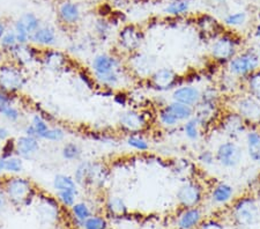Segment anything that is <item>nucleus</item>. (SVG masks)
Instances as JSON below:
<instances>
[{
	"mask_svg": "<svg viewBox=\"0 0 260 229\" xmlns=\"http://www.w3.org/2000/svg\"><path fill=\"white\" fill-rule=\"evenodd\" d=\"M0 185L5 191L10 205L14 207H27L36 198V186L29 178L11 175L0 182Z\"/></svg>",
	"mask_w": 260,
	"mask_h": 229,
	"instance_id": "1",
	"label": "nucleus"
},
{
	"mask_svg": "<svg viewBox=\"0 0 260 229\" xmlns=\"http://www.w3.org/2000/svg\"><path fill=\"white\" fill-rule=\"evenodd\" d=\"M224 66L225 72L230 76L244 81L251 74L260 70V53L255 48L242 49Z\"/></svg>",
	"mask_w": 260,
	"mask_h": 229,
	"instance_id": "2",
	"label": "nucleus"
},
{
	"mask_svg": "<svg viewBox=\"0 0 260 229\" xmlns=\"http://www.w3.org/2000/svg\"><path fill=\"white\" fill-rule=\"evenodd\" d=\"M260 216L259 205L255 198L246 194L237 198L230 207V218L235 226L247 228L258 222Z\"/></svg>",
	"mask_w": 260,
	"mask_h": 229,
	"instance_id": "3",
	"label": "nucleus"
},
{
	"mask_svg": "<svg viewBox=\"0 0 260 229\" xmlns=\"http://www.w3.org/2000/svg\"><path fill=\"white\" fill-rule=\"evenodd\" d=\"M229 106L228 109L240 115L250 127H260V100L243 91L230 96Z\"/></svg>",
	"mask_w": 260,
	"mask_h": 229,
	"instance_id": "4",
	"label": "nucleus"
},
{
	"mask_svg": "<svg viewBox=\"0 0 260 229\" xmlns=\"http://www.w3.org/2000/svg\"><path fill=\"white\" fill-rule=\"evenodd\" d=\"M108 168L102 162L82 161L75 169L73 178L78 186L101 187L108 178Z\"/></svg>",
	"mask_w": 260,
	"mask_h": 229,
	"instance_id": "5",
	"label": "nucleus"
},
{
	"mask_svg": "<svg viewBox=\"0 0 260 229\" xmlns=\"http://www.w3.org/2000/svg\"><path fill=\"white\" fill-rule=\"evenodd\" d=\"M27 83L26 69L8 61L0 64V89L10 95L18 94Z\"/></svg>",
	"mask_w": 260,
	"mask_h": 229,
	"instance_id": "6",
	"label": "nucleus"
},
{
	"mask_svg": "<svg viewBox=\"0 0 260 229\" xmlns=\"http://www.w3.org/2000/svg\"><path fill=\"white\" fill-rule=\"evenodd\" d=\"M240 40L232 34H224L215 37L209 47V55L212 59L219 64L225 65L241 51Z\"/></svg>",
	"mask_w": 260,
	"mask_h": 229,
	"instance_id": "7",
	"label": "nucleus"
},
{
	"mask_svg": "<svg viewBox=\"0 0 260 229\" xmlns=\"http://www.w3.org/2000/svg\"><path fill=\"white\" fill-rule=\"evenodd\" d=\"M205 189L199 181L188 180L178 187L176 199L180 208L201 206L205 199Z\"/></svg>",
	"mask_w": 260,
	"mask_h": 229,
	"instance_id": "8",
	"label": "nucleus"
},
{
	"mask_svg": "<svg viewBox=\"0 0 260 229\" xmlns=\"http://www.w3.org/2000/svg\"><path fill=\"white\" fill-rule=\"evenodd\" d=\"M142 43H144V32L134 24H127L119 30L117 44L123 55L128 57L133 53L139 52Z\"/></svg>",
	"mask_w": 260,
	"mask_h": 229,
	"instance_id": "9",
	"label": "nucleus"
},
{
	"mask_svg": "<svg viewBox=\"0 0 260 229\" xmlns=\"http://www.w3.org/2000/svg\"><path fill=\"white\" fill-rule=\"evenodd\" d=\"M243 149L236 141L229 139L221 143L215 149V160L222 168L233 169L241 163Z\"/></svg>",
	"mask_w": 260,
	"mask_h": 229,
	"instance_id": "10",
	"label": "nucleus"
},
{
	"mask_svg": "<svg viewBox=\"0 0 260 229\" xmlns=\"http://www.w3.org/2000/svg\"><path fill=\"white\" fill-rule=\"evenodd\" d=\"M217 125H219L221 132L233 140L241 137L250 127L240 115L229 109L222 112L217 120Z\"/></svg>",
	"mask_w": 260,
	"mask_h": 229,
	"instance_id": "11",
	"label": "nucleus"
},
{
	"mask_svg": "<svg viewBox=\"0 0 260 229\" xmlns=\"http://www.w3.org/2000/svg\"><path fill=\"white\" fill-rule=\"evenodd\" d=\"M126 68L133 77L148 79L156 70V59L153 56L139 51L127 57Z\"/></svg>",
	"mask_w": 260,
	"mask_h": 229,
	"instance_id": "12",
	"label": "nucleus"
},
{
	"mask_svg": "<svg viewBox=\"0 0 260 229\" xmlns=\"http://www.w3.org/2000/svg\"><path fill=\"white\" fill-rule=\"evenodd\" d=\"M126 64H124L123 59L119 55L108 52H101L95 55L90 62V71L93 74V78H98L104 74H108L118 69L124 68Z\"/></svg>",
	"mask_w": 260,
	"mask_h": 229,
	"instance_id": "13",
	"label": "nucleus"
},
{
	"mask_svg": "<svg viewBox=\"0 0 260 229\" xmlns=\"http://www.w3.org/2000/svg\"><path fill=\"white\" fill-rule=\"evenodd\" d=\"M148 85L156 91H168L176 88L178 74L170 68L156 69L148 79Z\"/></svg>",
	"mask_w": 260,
	"mask_h": 229,
	"instance_id": "14",
	"label": "nucleus"
},
{
	"mask_svg": "<svg viewBox=\"0 0 260 229\" xmlns=\"http://www.w3.org/2000/svg\"><path fill=\"white\" fill-rule=\"evenodd\" d=\"M118 124L124 132H126L127 135H133V133L144 132L148 126V120L141 111L131 109L120 114Z\"/></svg>",
	"mask_w": 260,
	"mask_h": 229,
	"instance_id": "15",
	"label": "nucleus"
},
{
	"mask_svg": "<svg viewBox=\"0 0 260 229\" xmlns=\"http://www.w3.org/2000/svg\"><path fill=\"white\" fill-rule=\"evenodd\" d=\"M41 49L34 47L32 44H18L15 48L7 53L8 59L15 62L21 68L27 69L29 65L40 59Z\"/></svg>",
	"mask_w": 260,
	"mask_h": 229,
	"instance_id": "16",
	"label": "nucleus"
},
{
	"mask_svg": "<svg viewBox=\"0 0 260 229\" xmlns=\"http://www.w3.org/2000/svg\"><path fill=\"white\" fill-rule=\"evenodd\" d=\"M205 218L206 216L201 206L180 208L175 219V229H197Z\"/></svg>",
	"mask_w": 260,
	"mask_h": 229,
	"instance_id": "17",
	"label": "nucleus"
},
{
	"mask_svg": "<svg viewBox=\"0 0 260 229\" xmlns=\"http://www.w3.org/2000/svg\"><path fill=\"white\" fill-rule=\"evenodd\" d=\"M221 114V106H214V104L201 102L198 107L194 108L193 118L199 123L200 127L204 131L207 130L213 124H217Z\"/></svg>",
	"mask_w": 260,
	"mask_h": 229,
	"instance_id": "18",
	"label": "nucleus"
},
{
	"mask_svg": "<svg viewBox=\"0 0 260 229\" xmlns=\"http://www.w3.org/2000/svg\"><path fill=\"white\" fill-rule=\"evenodd\" d=\"M171 101L179 102L185 106L197 108L201 102V89L193 85L176 87L171 94Z\"/></svg>",
	"mask_w": 260,
	"mask_h": 229,
	"instance_id": "19",
	"label": "nucleus"
},
{
	"mask_svg": "<svg viewBox=\"0 0 260 229\" xmlns=\"http://www.w3.org/2000/svg\"><path fill=\"white\" fill-rule=\"evenodd\" d=\"M40 59L45 68L53 72H59L64 71L67 68L69 58L64 52L58 51L52 48L50 49H41Z\"/></svg>",
	"mask_w": 260,
	"mask_h": 229,
	"instance_id": "20",
	"label": "nucleus"
},
{
	"mask_svg": "<svg viewBox=\"0 0 260 229\" xmlns=\"http://www.w3.org/2000/svg\"><path fill=\"white\" fill-rule=\"evenodd\" d=\"M41 149V140L29 136H21L15 139L16 155L23 160H31L39 154Z\"/></svg>",
	"mask_w": 260,
	"mask_h": 229,
	"instance_id": "21",
	"label": "nucleus"
},
{
	"mask_svg": "<svg viewBox=\"0 0 260 229\" xmlns=\"http://www.w3.org/2000/svg\"><path fill=\"white\" fill-rule=\"evenodd\" d=\"M235 197V189L233 185L228 184L225 182L215 183L209 190L208 198L213 205L223 206L232 203Z\"/></svg>",
	"mask_w": 260,
	"mask_h": 229,
	"instance_id": "22",
	"label": "nucleus"
},
{
	"mask_svg": "<svg viewBox=\"0 0 260 229\" xmlns=\"http://www.w3.org/2000/svg\"><path fill=\"white\" fill-rule=\"evenodd\" d=\"M57 43L56 30L50 26H41L30 36V44L39 49H50Z\"/></svg>",
	"mask_w": 260,
	"mask_h": 229,
	"instance_id": "23",
	"label": "nucleus"
},
{
	"mask_svg": "<svg viewBox=\"0 0 260 229\" xmlns=\"http://www.w3.org/2000/svg\"><path fill=\"white\" fill-rule=\"evenodd\" d=\"M59 206L60 204L57 199L52 197H43L40 199V205L37 208V212L42 219H44L47 222L57 221L59 216Z\"/></svg>",
	"mask_w": 260,
	"mask_h": 229,
	"instance_id": "24",
	"label": "nucleus"
},
{
	"mask_svg": "<svg viewBox=\"0 0 260 229\" xmlns=\"http://www.w3.org/2000/svg\"><path fill=\"white\" fill-rule=\"evenodd\" d=\"M58 15H59L60 21L66 26H75L81 18L80 8L77 4L73 2L61 3L59 8H58Z\"/></svg>",
	"mask_w": 260,
	"mask_h": 229,
	"instance_id": "25",
	"label": "nucleus"
},
{
	"mask_svg": "<svg viewBox=\"0 0 260 229\" xmlns=\"http://www.w3.org/2000/svg\"><path fill=\"white\" fill-rule=\"evenodd\" d=\"M106 211L107 214L111 216V218H123V216L127 214V206L123 198L114 195V197L107 199Z\"/></svg>",
	"mask_w": 260,
	"mask_h": 229,
	"instance_id": "26",
	"label": "nucleus"
},
{
	"mask_svg": "<svg viewBox=\"0 0 260 229\" xmlns=\"http://www.w3.org/2000/svg\"><path fill=\"white\" fill-rule=\"evenodd\" d=\"M165 107L168 110L176 116L178 118L180 123H185L186 120L191 119L194 115V108L185 106V104L179 103V102H175V101H170L169 103L165 104Z\"/></svg>",
	"mask_w": 260,
	"mask_h": 229,
	"instance_id": "27",
	"label": "nucleus"
},
{
	"mask_svg": "<svg viewBox=\"0 0 260 229\" xmlns=\"http://www.w3.org/2000/svg\"><path fill=\"white\" fill-rule=\"evenodd\" d=\"M70 212L71 216H72V219L74 220V223L79 227H81L82 223L85 222L89 216L94 214L90 206L85 202H77L70 208Z\"/></svg>",
	"mask_w": 260,
	"mask_h": 229,
	"instance_id": "28",
	"label": "nucleus"
},
{
	"mask_svg": "<svg viewBox=\"0 0 260 229\" xmlns=\"http://www.w3.org/2000/svg\"><path fill=\"white\" fill-rule=\"evenodd\" d=\"M199 26L201 28V31L205 32V35H207L209 39L214 40L215 37L221 35L222 27L219 24V22L215 19L211 18L208 15H204L203 18L199 20Z\"/></svg>",
	"mask_w": 260,
	"mask_h": 229,
	"instance_id": "29",
	"label": "nucleus"
},
{
	"mask_svg": "<svg viewBox=\"0 0 260 229\" xmlns=\"http://www.w3.org/2000/svg\"><path fill=\"white\" fill-rule=\"evenodd\" d=\"M53 189L56 191H75L79 192V186L74 178L70 175L58 174L53 178Z\"/></svg>",
	"mask_w": 260,
	"mask_h": 229,
	"instance_id": "30",
	"label": "nucleus"
},
{
	"mask_svg": "<svg viewBox=\"0 0 260 229\" xmlns=\"http://www.w3.org/2000/svg\"><path fill=\"white\" fill-rule=\"evenodd\" d=\"M126 145L133 151L145 153L148 152L150 148V143L142 133H133V135H127L126 137Z\"/></svg>",
	"mask_w": 260,
	"mask_h": 229,
	"instance_id": "31",
	"label": "nucleus"
},
{
	"mask_svg": "<svg viewBox=\"0 0 260 229\" xmlns=\"http://www.w3.org/2000/svg\"><path fill=\"white\" fill-rule=\"evenodd\" d=\"M156 118H157L158 124H160L162 127L167 128V130L175 128L182 124L178 120V118L173 114V112H170L169 110H168L165 106L161 107L160 109H158Z\"/></svg>",
	"mask_w": 260,
	"mask_h": 229,
	"instance_id": "32",
	"label": "nucleus"
},
{
	"mask_svg": "<svg viewBox=\"0 0 260 229\" xmlns=\"http://www.w3.org/2000/svg\"><path fill=\"white\" fill-rule=\"evenodd\" d=\"M201 102L214 104V106H221L222 102H223V94L217 87L208 86L201 90Z\"/></svg>",
	"mask_w": 260,
	"mask_h": 229,
	"instance_id": "33",
	"label": "nucleus"
},
{
	"mask_svg": "<svg viewBox=\"0 0 260 229\" xmlns=\"http://www.w3.org/2000/svg\"><path fill=\"white\" fill-rule=\"evenodd\" d=\"M243 87H244V91H246L247 94L260 100V70L251 74L249 78H246L243 81Z\"/></svg>",
	"mask_w": 260,
	"mask_h": 229,
	"instance_id": "34",
	"label": "nucleus"
},
{
	"mask_svg": "<svg viewBox=\"0 0 260 229\" xmlns=\"http://www.w3.org/2000/svg\"><path fill=\"white\" fill-rule=\"evenodd\" d=\"M61 156L62 159L70 162L79 161L82 156V149L77 143H66L61 148Z\"/></svg>",
	"mask_w": 260,
	"mask_h": 229,
	"instance_id": "35",
	"label": "nucleus"
},
{
	"mask_svg": "<svg viewBox=\"0 0 260 229\" xmlns=\"http://www.w3.org/2000/svg\"><path fill=\"white\" fill-rule=\"evenodd\" d=\"M201 132H203V128L200 127L199 123L193 117L183 123V133L190 141L199 140Z\"/></svg>",
	"mask_w": 260,
	"mask_h": 229,
	"instance_id": "36",
	"label": "nucleus"
},
{
	"mask_svg": "<svg viewBox=\"0 0 260 229\" xmlns=\"http://www.w3.org/2000/svg\"><path fill=\"white\" fill-rule=\"evenodd\" d=\"M82 229H109V222L107 216L103 214L94 213L89 216L81 226Z\"/></svg>",
	"mask_w": 260,
	"mask_h": 229,
	"instance_id": "37",
	"label": "nucleus"
},
{
	"mask_svg": "<svg viewBox=\"0 0 260 229\" xmlns=\"http://www.w3.org/2000/svg\"><path fill=\"white\" fill-rule=\"evenodd\" d=\"M188 8H190L188 0H173L166 6L165 12L169 15H182L187 13Z\"/></svg>",
	"mask_w": 260,
	"mask_h": 229,
	"instance_id": "38",
	"label": "nucleus"
},
{
	"mask_svg": "<svg viewBox=\"0 0 260 229\" xmlns=\"http://www.w3.org/2000/svg\"><path fill=\"white\" fill-rule=\"evenodd\" d=\"M245 143L247 152H252L260 149V128L259 127H249L245 132Z\"/></svg>",
	"mask_w": 260,
	"mask_h": 229,
	"instance_id": "39",
	"label": "nucleus"
},
{
	"mask_svg": "<svg viewBox=\"0 0 260 229\" xmlns=\"http://www.w3.org/2000/svg\"><path fill=\"white\" fill-rule=\"evenodd\" d=\"M247 21V14L246 12H234V13H229L224 16L223 22L225 26L232 28H240L244 26Z\"/></svg>",
	"mask_w": 260,
	"mask_h": 229,
	"instance_id": "40",
	"label": "nucleus"
},
{
	"mask_svg": "<svg viewBox=\"0 0 260 229\" xmlns=\"http://www.w3.org/2000/svg\"><path fill=\"white\" fill-rule=\"evenodd\" d=\"M23 170V159L13 155L5 159V173L11 175H19Z\"/></svg>",
	"mask_w": 260,
	"mask_h": 229,
	"instance_id": "41",
	"label": "nucleus"
},
{
	"mask_svg": "<svg viewBox=\"0 0 260 229\" xmlns=\"http://www.w3.org/2000/svg\"><path fill=\"white\" fill-rule=\"evenodd\" d=\"M79 192L75 191H56V198L62 207L71 208L77 203Z\"/></svg>",
	"mask_w": 260,
	"mask_h": 229,
	"instance_id": "42",
	"label": "nucleus"
},
{
	"mask_svg": "<svg viewBox=\"0 0 260 229\" xmlns=\"http://www.w3.org/2000/svg\"><path fill=\"white\" fill-rule=\"evenodd\" d=\"M30 124L32 125L34 130H35V132H36L37 138H39L40 140H42V137H43L44 133L50 128L48 120L42 117L41 115H37V114L34 115L31 117Z\"/></svg>",
	"mask_w": 260,
	"mask_h": 229,
	"instance_id": "43",
	"label": "nucleus"
},
{
	"mask_svg": "<svg viewBox=\"0 0 260 229\" xmlns=\"http://www.w3.org/2000/svg\"><path fill=\"white\" fill-rule=\"evenodd\" d=\"M19 21L21 23L23 24V27L27 29L29 34H31L35 30H37L41 27V22H40V19L37 18L35 14L32 13H24L21 18L19 19Z\"/></svg>",
	"mask_w": 260,
	"mask_h": 229,
	"instance_id": "44",
	"label": "nucleus"
},
{
	"mask_svg": "<svg viewBox=\"0 0 260 229\" xmlns=\"http://www.w3.org/2000/svg\"><path fill=\"white\" fill-rule=\"evenodd\" d=\"M66 132L64 128L59 126H50L49 130L44 133L43 137H42V140H47L50 143H60L65 139Z\"/></svg>",
	"mask_w": 260,
	"mask_h": 229,
	"instance_id": "45",
	"label": "nucleus"
},
{
	"mask_svg": "<svg viewBox=\"0 0 260 229\" xmlns=\"http://www.w3.org/2000/svg\"><path fill=\"white\" fill-rule=\"evenodd\" d=\"M0 116H3L10 123H18L21 117H22V112L13 103L0 110Z\"/></svg>",
	"mask_w": 260,
	"mask_h": 229,
	"instance_id": "46",
	"label": "nucleus"
},
{
	"mask_svg": "<svg viewBox=\"0 0 260 229\" xmlns=\"http://www.w3.org/2000/svg\"><path fill=\"white\" fill-rule=\"evenodd\" d=\"M18 39H16V34L14 30H7L6 34L3 36V39L0 40V45L4 51L8 53L12 49L15 48L18 45Z\"/></svg>",
	"mask_w": 260,
	"mask_h": 229,
	"instance_id": "47",
	"label": "nucleus"
},
{
	"mask_svg": "<svg viewBox=\"0 0 260 229\" xmlns=\"http://www.w3.org/2000/svg\"><path fill=\"white\" fill-rule=\"evenodd\" d=\"M197 229H229V226L219 218H205Z\"/></svg>",
	"mask_w": 260,
	"mask_h": 229,
	"instance_id": "48",
	"label": "nucleus"
},
{
	"mask_svg": "<svg viewBox=\"0 0 260 229\" xmlns=\"http://www.w3.org/2000/svg\"><path fill=\"white\" fill-rule=\"evenodd\" d=\"M16 34V39H18V43L19 44H28L30 43V34H29L28 30L23 27V24L20 22L18 20L14 23V29Z\"/></svg>",
	"mask_w": 260,
	"mask_h": 229,
	"instance_id": "49",
	"label": "nucleus"
},
{
	"mask_svg": "<svg viewBox=\"0 0 260 229\" xmlns=\"http://www.w3.org/2000/svg\"><path fill=\"white\" fill-rule=\"evenodd\" d=\"M197 160L200 165L204 167H211L214 163H216L215 160V152L211 151V149H203L197 156Z\"/></svg>",
	"mask_w": 260,
	"mask_h": 229,
	"instance_id": "50",
	"label": "nucleus"
},
{
	"mask_svg": "<svg viewBox=\"0 0 260 229\" xmlns=\"http://www.w3.org/2000/svg\"><path fill=\"white\" fill-rule=\"evenodd\" d=\"M95 32L101 40H107L110 35V24L103 19L98 20L95 23Z\"/></svg>",
	"mask_w": 260,
	"mask_h": 229,
	"instance_id": "51",
	"label": "nucleus"
},
{
	"mask_svg": "<svg viewBox=\"0 0 260 229\" xmlns=\"http://www.w3.org/2000/svg\"><path fill=\"white\" fill-rule=\"evenodd\" d=\"M16 155V151H15V140L14 139H8L7 141L4 143V147H3V153L2 156L3 157H10Z\"/></svg>",
	"mask_w": 260,
	"mask_h": 229,
	"instance_id": "52",
	"label": "nucleus"
},
{
	"mask_svg": "<svg viewBox=\"0 0 260 229\" xmlns=\"http://www.w3.org/2000/svg\"><path fill=\"white\" fill-rule=\"evenodd\" d=\"M14 103V99H13V95H10L5 93V91H3L0 89V110L4 109V108L10 106V104H13Z\"/></svg>",
	"mask_w": 260,
	"mask_h": 229,
	"instance_id": "53",
	"label": "nucleus"
},
{
	"mask_svg": "<svg viewBox=\"0 0 260 229\" xmlns=\"http://www.w3.org/2000/svg\"><path fill=\"white\" fill-rule=\"evenodd\" d=\"M8 205H10V202H8V199L6 197L5 191H4L2 185H0V216L5 213Z\"/></svg>",
	"mask_w": 260,
	"mask_h": 229,
	"instance_id": "54",
	"label": "nucleus"
},
{
	"mask_svg": "<svg viewBox=\"0 0 260 229\" xmlns=\"http://www.w3.org/2000/svg\"><path fill=\"white\" fill-rule=\"evenodd\" d=\"M10 139V131L6 127L0 126V143H5Z\"/></svg>",
	"mask_w": 260,
	"mask_h": 229,
	"instance_id": "55",
	"label": "nucleus"
},
{
	"mask_svg": "<svg viewBox=\"0 0 260 229\" xmlns=\"http://www.w3.org/2000/svg\"><path fill=\"white\" fill-rule=\"evenodd\" d=\"M247 153H249L250 159L260 167V149H257V151H252V152H247Z\"/></svg>",
	"mask_w": 260,
	"mask_h": 229,
	"instance_id": "56",
	"label": "nucleus"
},
{
	"mask_svg": "<svg viewBox=\"0 0 260 229\" xmlns=\"http://www.w3.org/2000/svg\"><path fill=\"white\" fill-rule=\"evenodd\" d=\"M6 31H7V28H6L5 22L0 20V40H2L3 36L6 34Z\"/></svg>",
	"mask_w": 260,
	"mask_h": 229,
	"instance_id": "57",
	"label": "nucleus"
},
{
	"mask_svg": "<svg viewBox=\"0 0 260 229\" xmlns=\"http://www.w3.org/2000/svg\"><path fill=\"white\" fill-rule=\"evenodd\" d=\"M4 173H5V157L0 155V177L3 176Z\"/></svg>",
	"mask_w": 260,
	"mask_h": 229,
	"instance_id": "58",
	"label": "nucleus"
},
{
	"mask_svg": "<svg viewBox=\"0 0 260 229\" xmlns=\"http://www.w3.org/2000/svg\"><path fill=\"white\" fill-rule=\"evenodd\" d=\"M253 35H254V39L257 40L259 43H260V22L255 26L254 28V31H253Z\"/></svg>",
	"mask_w": 260,
	"mask_h": 229,
	"instance_id": "59",
	"label": "nucleus"
},
{
	"mask_svg": "<svg viewBox=\"0 0 260 229\" xmlns=\"http://www.w3.org/2000/svg\"><path fill=\"white\" fill-rule=\"evenodd\" d=\"M0 229H2V228H0Z\"/></svg>",
	"mask_w": 260,
	"mask_h": 229,
	"instance_id": "60",
	"label": "nucleus"
}]
</instances>
